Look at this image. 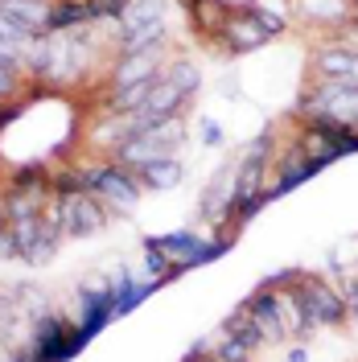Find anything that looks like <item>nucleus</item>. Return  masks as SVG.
I'll list each match as a JSON object with an SVG mask.
<instances>
[{
  "mask_svg": "<svg viewBox=\"0 0 358 362\" xmlns=\"http://www.w3.org/2000/svg\"><path fill=\"white\" fill-rule=\"evenodd\" d=\"M272 42H276V37L260 25V17L251 13V4H235L231 17H226V25H223V33L214 37L219 54H231V58L255 54V49H264V45H272Z\"/></svg>",
  "mask_w": 358,
  "mask_h": 362,
  "instance_id": "11",
  "label": "nucleus"
},
{
  "mask_svg": "<svg viewBox=\"0 0 358 362\" xmlns=\"http://www.w3.org/2000/svg\"><path fill=\"white\" fill-rule=\"evenodd\" d=\"M350 8H358V0H350Z\"/></svg>",
  "mask_w": 358,
  "mask_h": 362,
  "instance_id": "37",
  "label": "nucleus"
},
{
  "mask_svg": "<svg viewBox=\"0 0 358 362\" xmlns=\"http://www.w3.org/2000/svg\"><path fill=\"white\" fill-rule=\"evenodd\" d=\"M313 160L301 153V144L296 140H289V144H280L276 148V160H272V185H268V198L276 202V198H284V194H292L296 185H305V181L313 177Z\"/></svg>",
  "mask_w": 358,
  "mask_h": 362,
  "instance_id": "13",
  "label": "nucleus"
},
{
  "mask_svg": "<svg viewBox=\"0 0 358 362\" xmlns=\"http://www.w3.org/2000/svg\"><path fill=\"white\" fill-rule=\"evenodd\" d=\"M74 194H87V181H83L79 160L50 165V198H74Z\"/></svg>",
  "mask_w": 358,
  "mask_h": 362,
  "instance_id": "26",
  "label": "nucleus"
},
{
  "mask_svg": "<svg viewBox=\"0 0 358 362\" xmlns=\"http://www.w3.org/2000/svg\"><path fill=\"white\" fill-rule=\"evenodd\" d=\"M144 276H153L157 284H169V280H178V272H173V264H169V255L144 235Z\"/></svg>",
  "mask_w": 358,
  "mask_h": 362,
  "instance_id": "29",
  "label": "nucleus"
},
{
  "mask_svg": "<svg viewBox=\"0 0 358 362\" xmlns=\"http://www.w3.org/2000/svg\"><path fill=\"white\" fill-rule=\"evenodd\" d=\"M79 169H83V181H87V194H95L112 214H132L140 206L144 185H140V177L132 169L115 165L112 157H83Z\"/></svg>",
  "mask_w": 358,
  "mask_h": 362,
  "instance_id": "2",
  "label": "nucleus"
},
{
  "mask_svg": "<svg viewBox=\"0 0 358 362\" xmlns=\"http://www.w3.org/2000/svg\"><path fill=\"white\" fill-rule=\"evenodd\" d=\"M91 21V0H54L50 4V21L45 33H70V29H87Z\"/></svg>",
  "mask_w": 358,
  "mask_h": 362,
  "instance_id": "21",
  "label": "nucleus"
},
{
  "mask_svg": "<svg viewBox=\"0 0 358 362\" xmlns=\"http://www.w3.org/2000/svg\"><path fill=\"white\" fill-rule=\"evenodd\" d=\"M165 78H169V83H173L181 95H185V99H194V95L202 90V70H198V62H194V58H181V54H178V58H169Z\"/></svg>",
  "mask_w": 358,
  "mask_h": 362,
  "instance_id": "28",
  "label": "nucleus"
},
{
  "mask_svg": "<svg viewBox=\"0 0 358 362\" xmlns=\"http://www.w3.org/2000/svg\"><path fill=\"white\" fill-rule=\"evenodd\" d=\"M25 346H29V354H33L37 362H70L87 341H83V334H79L74 317L50 309V313L29 321V338H25Z\"/></svg>",
  "mask_w": 358,
  "mask_h": 362,
  "instance_id": "5",
  "label": "nucleus"
},
{
  "mask_svg": "<svg viewBox=\"0 0 358 362\" xmlns=\"http://www.w3.org/2000/svg\"><path fill=\"white\" fill-rule=\"evenodd\" d=\"M226 17H231V4L226 0H185V21H190V29L210 45L223 33Z\"/></svg>",
  "mask_w": 358,
  "mask_h": 362,
  "instance_id": "18",
  "label": "nucleus"
},
{
  "mask_svg": "<svg viewBox=\"0 0 358 362\" xmlns=\"http://www.w3.org/2000/svg\"><path fill=\"white\" fill-rule=\"evenodd\" d=\"M185 103H190V99H185V95H181V90L165 78V74H161L157 87H153V95H149V103H144V112L153 115L157 124H165V119H173V115L185 112Z\"/></svg>",
  "mask_w": 358,
  "mask_h": 362,
  "instance_id": "24",
  "label": "nucleus"
},
{
  "mask_svg": "<svg viewBox=\"0 0 358 362\" xmlns=\"http://www.w3.org/2000/svg\"><path fill=\"white\" fill-rule=\"evenodd\" d=\"M0 70H8V74H21V78H25V54L0 42Z\"/></svg>",
  "mask_w": 358,
  "mask_h": 362,
  "instance_id": "32",
  "label": "nucleus"
},
{
  "mask_svg": "<svg viewBox=\"0 0 358 362\" xmlns=\"http://www.w3.org/2000/svg\"><path fill=\"white\" fill-rule=\"evenodd\" d=\"M247 313L255 321V329L264 334V346H284V325H280V309H276V288H264V284H255L251 293L243 296Z\"/></svg>",
  "mask_w": 358,
  "mask_h": 362,
  "instance_id": "15",
  "label": "nucleus"
},
{
  "mask_svg": "<svg viewBox=\"0 0 358 362\" xmlns=\"http://www.w3.org/2000/svg\"><path fill=\"white\" fill-rule=\"evenodd\" d=\"M284 362H309V346H305V341H292V346H284Z\"/></svg>",
  "mask_w": 358,
  "mask_h": 362,
  "instance_id": "36",
  "label": "nucleus"
},
{
  "mask_svg": "<svg viewBox=\"0 0 358 362\" xmlns=\"http://www.w3.org/2000/svg\"><path fill=\"white\" fill-rule=\"evenodd\" d=\"M136 177L144 185V194H169L185 181V165H181V157H161L153 165H144Z\"/></svg>",
  "mask_w": 358,
  "mask_h": 362,
  "instance_id": "19",
  "label": "nucleus"
},
{
  "mask_svg": "<svg viewBox=\"0 0 358 362\" xmlns=\"http://www.w3.org/2000/svg\"><path fill=\"white\" fill-rule=\"evenodd\" d=\"M185 136H190L185 115H173V119H165V124H157V128H149V132L124 140V144L112 148L108 157H112L115 165H124V169L140 173L144 165H153V160H161V157H178L181 148H185Z\"/></svg>",
  "mask_w": 358,
  "mask_h": 362,
  "instance_id": "3",
  "label": "nucleus"
},
{
  "mask_svg": "<svg viewBox=\"0 0 358 362\" xmlns=\"http://www.w3.org/2000/svg\"><path fill=\"white\" fill-rule=\"evenodd\" d=\"M219 329H223L226 338L243 341L247 350H268V346H264V334L255 329V321H251V313H247L243 300H239V305H235V309H231V313L223 317V325H219Z\"/></svg>",
  "mask_w": 358,
  "mask_h": 362,
  "instance_id": "25",
  "label": "nucleus"
},
{
  "mask_svg": "<svg viewBox=\"0 0 358 362\" xmlns=\"http://www.w3.org/2000/svg\"><path fill=\"white\" fill-rule=\"evenodd\" d=\"M8 189H29V194H50V165L45 160H25L8 173Z\"/></svg>",
  "mask_w": 358,
  "mask_h": 362,
  "instance_id": "27",
  "label": "nucleus"
},
{
  "mask_svg": "<svg viewBox=\"0 0 358 362\" xmlns=\"http://www.w3.org/2000/svg\"><path fill=\"white\" fill-rule=\"evenodd\" d=\"M149 239L169 255V264H173L178 276L190 272V268H202V264H210V259H219V255H226L231 243H235V235H198L194 226L165 230V235H149Z\"/></svg>",
  "mask_w": 358,
  "mask_h": 362,
  "instance_id": "6",
  "label": "nucleus"
},
{
  "mask_svg": "<svg viewBox=\"0 0 358 362\" xmlns=\"http://www.w3.org/2000/svg\"><path fill=\"white\" fill-rule=\"evenodd\" d=\"M62 239H67V235H62V226L54 223L50 214H42V226H37V235H33V243H29V251H25L21 259L29 264V268H42V264L54 259V251H58Z\"/></svg>",
  "mask_w": 358,
  "mask_h": 362,
  "instance_id": "23",
  "label": "nucleus"
},
{
  "mask_svg": "<svg viewBox=\"0 0 358 362\" xmlns=\"http://www.w3.org/2000/svg\"><path fill=\"white\" fill-rule=\"evenodd\" d=\"M157 21H169V0H128V4H124V13H120V21L103 29L108 49H112V42L120 37V33L140 29V25H157Z\"/></svg>",
  "mask_w": 358,
  "mask_h": 362,
  "instance_id": "17",
  "label": "nucleus"
},
{
  "mask_svg": "<svg viewBox=\"0 0 358 362\" xmlns=\"http://www.w3.org/2000/svg\"><path fill=\"white\" fill-rule=\"evenodd\" d=\"M33 37H37V33H29V29H25V25H17V21H8V17H0V42L4 45H13V49H29V45H33Z\"/></svg>",
  "mask_w": 358,
  "mask_h": 362,
  "instance_id": "31",
  "label": "nucleus"
},
{
  "mask_svg": "<svg viewBox=\"0 0 358 362\" xmlns=\"http://www.w3.org/2000/svg\"><path fill=\"white\" fill-rule=\"evenodd\" d=\"M0 259H17V239L8 226H0Z\"/></svg>",
  "mask_w": 358,
  "mask_h": 362,
  "instance_id": "35",
  "label": "nucleus"
},
{
  "mask_svg": "<svg viewBox=\"0 0 358 362\" xmlns=\"http://www.w3.org/2000/svg\"><path fill=\"white\" fill-rule=\"evenodd\" d=\"M292 119H309V115H325L337 124L358 128V83L354 78H309V87L301 90Z\"/></svg>",
  "mask_w": 358,
  "mask_h": 362,
  "instance_id": "4",
  "label": "nucleus"
},
{
  "mask_svg": "<svg viewBox=\"0 0 358 362\" xmlns=\"http://www.w3.org/2000/svg\"><path fill=\"white\" fill-rule=\"evenodd\" d=\"M50 4H54V0H0V17L25 25L29 33H45Z\"/></svg>",
  "mask_w": 358,
  "mask_h": 362,
  "instance_id": "22",
  "label": "nucleus"
},
{
  "mask_svg": "<svg viewBox=\"0 0 358 362\" xmlns=\"http://www.w3.org/2000/svg\"><path fill=\"white\" fill-rule=\"evenodd\" d=\"M354 17L350 0H292V25L309 29L317 37H334Z\"/></svg>",
  "mask_w": 358,
  "mask_h": 362,
  "instance_id": "12",
  "label": "nucleus"
},
{
  "mask_svg": "<svg viewBox=\"0 0 358 362\" xmlns=\"http://www.w3.org/2000/svg\"><path fill=\"white\" fill-rule=\"evenodd\" d=\"M354 54L358 45L342 37H321L309 49V78H350L354 74Z\"/></svg>",
  "mask_w": 358,
  "mask_h": 362,
  "instance_id": "14",
  "label": "nucleus"
},
{
  "mask_svg": "<svg viewBox=\"0 0 358 362\" xmlns=\"http://www.w3.org/2000/svg\"><path fill=\"white\" fill-rule=\"evenodd\" d=\"M45 214H50L54 223L62 226V235H67V239H91V235H99V230H103V226H108V223L115 218L112 210H108V206L95 198V194H74V198H50Z\"/></svg>",
  "mask_w": 358,
  "mask_h": 362,
  "instance_id": "8",
  "label": "nucleus"
},
{
  "mask_svg": "<svg viewBox=\"0 0 358 362\" xmlns=\"http://www.w3.org/2000/svg\"><path fill=\"white\" fill-rule=\"evenodd\" d=\"M157 45H169V21L140 25V29L120 33L112 42V54H144V49H157Z\"/></svg>",
  "mask_w": 358,
  "mask_h": 362,
  "instance_id": "20",
  "label": "nucleus"
},
{
  "mask_svg": "<svg viewBox=\"0 0 358 362\" xmlns=\"http://www.w3.org/2000/svg\"><path fill=\"white\" fill-rule=\"evenodd\" d=\"M202 144H206V148H219V144H223V128H219L214 119H202Z\"/></svg>",
  "mask_w": 358,
  "mask_h": 362,
  "instance_id": "34",
  "label": "nucleus"
},
{
  "mask_svg": "<svg viewBox=\"0 0 358 362\" xmlns=\"http://www.w3.org/2000/svg\"><path fill=\"white\" fill-rule=\"evenodd\" d=\"M0 95H4V99H21V95H25V78H21V74L0 70Z\"/></svg>",
  "mask_w": 358,
  "mask_h": 362,
  "instance_id": "33",
  "label": "nucleus"
},
{
  "mask_svg": "<svg viewBox=\"0 0 358 362\" xmlns=\"http://www.w3.org/2000/svg\"><path fill=\"white\" fill-rule=\"evenodd\" d=\"M292 284H296V293L305 300V313L313 317L317 329H342V325H350V305H346V296H342V288H337L334 280H325L317 272H301Z\"/></svg>",
  "mask_w": 358,
  "mask_h": 362,
  "instance_id": "7",
  "label": "nucleus"
},
{
  "mask_svg": "<svg viewBox=\"0 0 358 362\" xmlns=\"http://www.w3.org/2000/svg\"><path fill=\"white\" fill-rule=\"evenodd\" d=\"M296 276H301V272H296ZM276 309H280V325H284V338L289 341H309L317 334L313 317L305 313V300L296 293V284L276 288Z\"/></svg>",
  "mask_w": 358,
  "mask_h": 362,
  "instance_id": "16",
  "label": "nucleus"
},
{
  "mask_svg": "<svg viewBox=\"0 0 358 362\" xmlns=\"http://www.w3.org/2000/svg\"><path fill=\"white\" fill-rule=\"evenodd\" d=\"M198 214L210 226V235H235V230H226V223H235V160H223L202 185Z\"/></svg>",
  "mask_w": 358,
  "mask_h": 362,
  "instance_id": "9",
  "label": "nucleus"
},
{
  "mask_svg": "<svg viewBox=\"0 0 358 362\" xmlns=\"http://www.w3.org/2000/svg\"><path fill=\"white\" fill-rule=\"evenodd\" d=\"M169 45H157V49H144V54H112L108 58V70H103V87H136V83H153L165 74L169 66Z\"/></svg>",
  "mask_w": 358,
  "mask_h": 362,
  "instance_id": "10",
  "label": "nucleus"
},
{
  "mask_svg": "<svg viewBox=\"0 0 358 362\" xmlns=\"http://www.w3.org/2000/svg\"><path fill=\"white\" fill-rule=\"evenodd\" d=\"M276 148H280V136H276V124H268V128L243 148V157L235 160V226H247L272 202L268 185H272Z\"/></svg>",
  "mask_w": 358,
  "mask_h": 362,
  "instance_id": "1",
  "label": "nucleus"
},
{
  "mask_svg": "<svg viewBox=\"0 0 358 362\" xmlns=\"http://www.w3.org/2000/svg\"><path fill=\"white\" fill-rule=\"evenodd\" d=\"M210 354H214L219 362H251V354H255V350H247L243 341L226 338L223 329H219V334L210 338Z\"/></svg>",
  "mask_w": 358,
  "mask_h": 362,
  "instance_id": "30",
  "label": "nucleus"
}]
</instances>
